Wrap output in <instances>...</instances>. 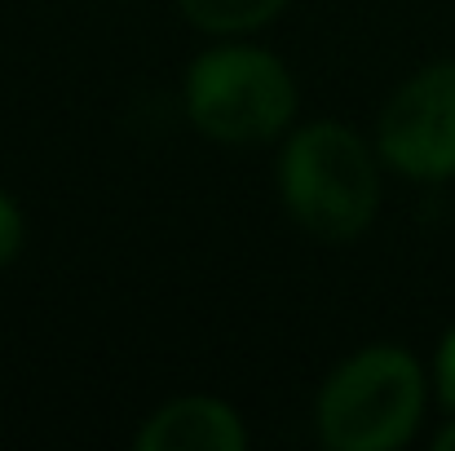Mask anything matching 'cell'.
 Returning <instances> with one entry per match:
<instances>
[{
    "mask_svg": "<svg viewBox=\"0 0 455 451\" xmlns=\"http://www.w3.org/2000/svg\"><path fill=\"white\" fill-rule=\"evenodd\" d=\"M371 142L385 173L411 186L455 181V58H429L380 102Z\"/></svg>",
    "mask_w": 455,
    "mask_h": 451,
    "instance_id": "obj_4",
    "label": "cell"
},
{
    "mask_svg": "<svg viewBox=\"0 0 455 451\" xmlns=\"http://www.w3.org/2000/svg\"><path fill=\"white\" fill-rule=\"evenodd\" d=\"M181 111L204 142L275 147L301 120V85L257 36H217L181 71Z\"/></svg>",
    "mask_w": 455,
    "mask_h": 451,
    "instance_id": "obj_2",
    "label": "cell"
},
{
    "mask_svg": "<svg viewBox=\"0 0 455 451\" xmlns=\"http://www.w3.org/2000/svg\"><path fill=\"white\" fill-rule=\"evenodd\" d=\"M434 399L429 367L398 341H367L336 358L314 390V439L327 451H403Z\"/></svg>",
    "mask_w": 455,
    "mask_h": 451,
    "instance_id": "obj_3",
    "label": "cell"
},
{
    "mask_svg": "<svg viewBox=\"0 0 455 451\" xmlns=\"http://www.w3.org/2000/svg\"><path fill=\"white\" fill-rule=\"evenodd\" d=\"M22 248H27V213L18 195L0 186V275L22 257Z\"/></svg>",
    "mask_w": 455,
    "mask_h": 451,
    "instance_id": "obj_7",
    "label": "cell"
},
{
    "mask_svg": "<svg viewBox=\"0 0 455 451\" xmlns=\"http://www.w3.org/2000/svg\"><path fill=\"white\" fill-rule=\"evenodd\" d=\"M248 439V421L230 399L172 394L138 421L133 451H243Z\"/></svg>",
    "mask_w": 455,
    "mask_h": 451,
    "instance_id": "obj_5",
    "label": "cell"
},
{
    "mask_svg": "<svg viewBox=\"0 0 455 451\" xmlns=\"http://www.w3.org/2000/svg\"><path fill=\"white\" fill-rule=\"evenodd\" d=\"M177 13L208 40L217 36H261L292 0H172Z\"/></svg>",
    "mask_w": 455,
    "mask_h": 451,
    "instance_id": "obj_6",
    "label": "cell"
},
{
    "mask_svg": "<svg viewBox=\"0 0 455 451\" xmlns=\"http://www.w3.org/2000/svg\"><path fill=\"white\" fill-rule=\"evenodd\" d=\"M429 381H434V399L443 403V412H455V318L434 345L429 358Z\"/></svg>",
    "mask_w": 455,
    "mask_h": 451,
    "instance_id": "obj_8",
    "label": "cell"
},
{
    "mask_svg": "<svg viewBox=\"0 0 455 451\" xmlns=\"http://www.w3.org/2000/svg\"><path fill=\"white\" fill-rule=\"evenodd\" d=\"M275 195L297 230L327 248H345L380 217L385 164L367 133L336 116L297 120L275 142Z\"/></svg>",
    "mask_w": 455,
    "mask_h": 451,
    "instance_id": "obj_1",
    "label": "cell"
},
{
    "mask_svg": "<svg viewBox=\"0 0 455 451\" xmlns=\"http://www.w3.org/2000/svg\"><path fill=\"white\" fill-rule=\"evenodd\" d=\"M429 443H434V451H455V412H447V421L434 430Z\"/></svg>",
    "mask_w": 455,
    "mask_h": 451,
    "instance_id": "obj_9",
    "label": "cell"
}]
</instances>
